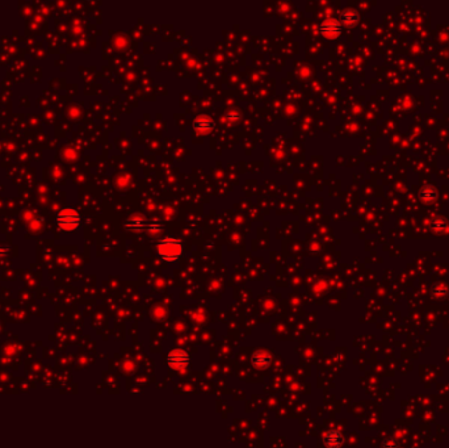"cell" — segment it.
Instances as JSON below:
<instances>
[{"label": "cell", "instance_id": "obj_4", "mask_svg": "<svg viewBox=\"0 0 449 448\" xmlns=\"http://www.w3.org/2000/svg\"><path fill=\"white\" fill-rule=\"evenodd\" d=\"M319 32L327 38H334L340 34L341 27L337 20H325L319 24Z\"/></svg>", "mask_w": 449, "mask_h": 448}, {"label": "cell", "instance_id": "obj_6", "mask_svg": "<svg viewBox=\"0 0 449 448\" xmlns=\"http://www.w3.org/2000/svg\"><path fill=\"white\" fill-rule=\"evenodd\" d=\"M150 221L144 220V218H130L126 221L125 228L132 232H140V230H147Z\"/></svg>", "mask_w": 449, "mask_h": 448}, {"label": "cell", "instance_id": "obj_2", "mask_svg": "<svg viewBox=\"0 0 449 448\" xmlns=\"http://www.w3.org/2000/svg\"><path fill=\"white\" fill-rule=\"evenodd\" d=\"M56 224L63 230H74L81 224V216L74 209H63L56 216Z\"/></svg>", "mask_w": 449, "mask_h": 448}, {"label": "cell", "instance_id": "obj_10", "mask_svg": "<svg viewBox=\"0 0 449 448\" xmlns=\"http://www.w3.org/2000/svg\"><path fill=\"white\" fill-rule=\"evenodd\" d=\"M162 228H163V225H162L161 222H159V221H157V220L150 221V224H148V228H147V232L158 233V232H161Z\"/></svg>", "mask_w": 449, "mask_h": 448}, {"label": "cell", "instance_id": "obj_9", "mask_svg": "<svg viewBox=\"0 0 449 448\" xmlns=\"http://www.w3.org/2000/svg\"><path fill=\"white\" fill-rule=\"evenodd\" d=\"M341 20H343V23L347 25L355 24L357 21L356 12H353V11H345V12L341 15Z\"/></svg>", "mask_w": 449, "mask_h": 448}, {"label": "cell", "instance_id": "obj_7", "mask_svg": "<svg viewBox=\"0 0 449 448\" xmlns=\"http://www.w3.org/2000/svg\"><path fill=\"white\" fill-rule=\"evenodd\" d=\"M341 443H343V438H341L340 432L330 431L325 435V444L329 448L340 447Z\"/></svg>", "mask_w": 449, "mask_h": 448}, {"label": "cell", "instance_id": "obj_8", "mask_svg": "<svg viewBox=\"0 0 449 448\" xmlns=\"http://www.w3.org/2000/svg\"><path fill=\"white\" fill-rule=\"evenodd\" d=\"M253 363L255 367H257V368H265V367H268L269 363H271V356H269L267 352H256V354L253 356Z\"/></svg>", "mask_w": 449, "mask_h": 448}, {"label": "cell", "instance_id": "obj_5", "mask_svg": "<svg viewBox=\"0 0 449 448\" xmlns=\"http://www.w3.org/2000/svg\"><path fill=\"white\" fill-rule=\"evenodd\" d=\"M192 126L195 130H197V132L205 133V132H209V130H212V129H214L216 125H214V121H213L210 117L202 116V115H201V116L196 117V119L193 120Z\"/></svg>", "mask_w": 449, "mask_h": 448}, {"label": "cell", "instance_id": "obj_1", "mask_svg": "<svg viewBox=\"0 0 449 448\" xmlns=\"http://www.w3.org/2000/svg\"><path fill=\"white\" fill-rule=\"evenodd\" d=\"M157 252L162 260L167 263H175L183 256V244L177 238L165 237L158 242Z\"/></svg>", "mask_w": 449, "mask_h": 448}, {"label": "cell", "instance_id": "obj_3", "mask_svg": "<svg viewBox=\"0 0 449 448\" xmlns=\"http://www.w3.org/2000/svg\"><path fill=\"white\" fill-rule=\"evenodd\" d=\"M168 364L175 369L185 368L189 363V355L184 350H173L167 356Z\"/></svg>", "mask_w": 449, "mask_h": 448}]
</instances>
